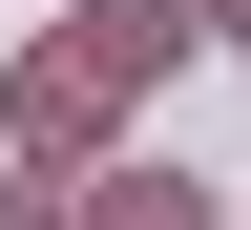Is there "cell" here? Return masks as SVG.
<instances>
[{
    "label": "cell",
    "instance_id": "cell-1",
    "mask_svg": "<svg viewBox=\"0 0 251 230\" xmlns=\"http://www.w3.org/2000/svg\"><path fill=\"white\" fill-rule=\"evenodd\" d=\"M84 42H105V63H126V84H147V63H168V42H188V0H84Z\"/></svg>",
    "mask_w": 251,
    "mask_h": 230
},
{
    "label": "cell",
    "instance_id": "cell-2",
    "mask_svg": "<svg viewBox=\"0 0 251 230\" xmlns=\"http://www.w3.org/2000/svg\"><path fill=\"white\" fill-rule=\"evenodd\" d=\"M105 230H209V188H168V168H126V188H105Z\"/></svg>",
    "mask_w": 251,
    "mask_h": 230
},
{
    "label": "cell",
    "instance_id": "cell-3",
    "mask_svg": "<svg viewBox=\"0 0 251 230\" xmlns=\"http://www.w3.org/2000/svg\"><path fill=\"white\" fill-rule=\"evenodd\" d=\"M209 42H251V0H209Z\"/></svg>",
    "mask_w": 251,
    "mask_h": 230
}]
</instances>
